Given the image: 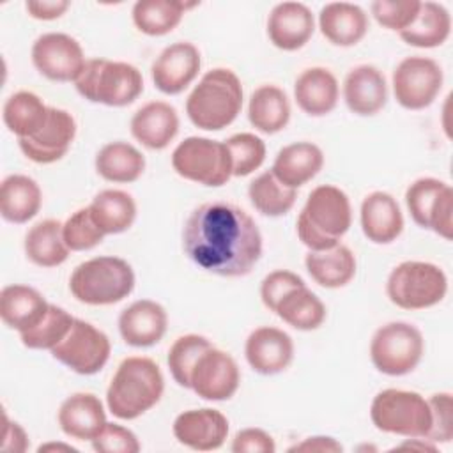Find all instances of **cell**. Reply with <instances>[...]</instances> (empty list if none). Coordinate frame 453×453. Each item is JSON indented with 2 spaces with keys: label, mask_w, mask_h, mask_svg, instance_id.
<instances>
[{
  "label": "cell",
  "mask_w": 453,
  "mask_h": 453,
  "mask_svg": "<svg viewBox=\"0 0 453 453\" xmlns=\"http://www.w3.org/2000/svg\"><path fill=\"white\" fill-rule=\"evenodd\" d=\"M186 257L200 269L225 278L251 273L262 257V234L239 205L212 200L198 205L182 228Z\"/></svg>",
  "instance_id": "obj_1"
},
{
  "label": "cell",
  "mask_w": 453,
  "mask_h": 453,
  "mask_svg": "<svg viewBox=\"0 0 453 453\" xmlns=\"http://www.w3.org/2000/svg\"><path fill=\"white\" fill-rule=\"evenodd\" d=\"M165 377L159 365L143 356L126 357L115 370L106 389L108 411L131 421L150 411L163 396Z\"/></svg>",
  "instance_id": "obj_2"
},
{
  "label": "cell",
  "mask_w": 453,
  "mask_h": 453,
  "mask_svg": "<svg viewBox=\"0 0 453 453\" xmlns=\"http://www.w3.org/2000/svg\"><path fill=\"white\" fill-rule=\"evenodd\" d=\"M352 223V207L347 193L333 184L313 188L297 216L299 241L310 251H322L340 244Z\"/></svg>",
  "instance_id": "obj_3"
},
{
  "label": "cell",
  "mask_w": 453,
  "mask_h": 453,
  "mask_svg": "<svg viewBox=\"0 0 453 453\" xmlns=\"http://www.w3.org/2000/svg\"><path fill=\"white\" fill-rule=\"evenodd\" d=\"M242 108V85L226 67L207 71L186 99L191 124L203 131H221L230 126Z\"/></svg>",
  "instance_id": "obj_4"
},
{
  "label": "cell",
  "mask_w": 453,
  "mask_h": 453,
  "mask_svg": "<svg viewBox=\"0 0 453 453\" xmlns=\"http://www.w3.org/2000/svg\"><path fill=\"white\" fill-rule=\"evenodd\" d=\"M134 288V271L120 257H94L78 264L69 278L73 297L88 306H108Z\"/></svg>",
  "instance_id": "obj_5"
},
{
  "label": "cell",
  "mask_w": 453,
  "mask_h": 453,
  "mask_svg": "<svg viewBox=\"0 0 453 453\" xmlns=\"http://www.w3.org/2000/svg\"><path fill=\"white\" fill-rule=\"evenodd\" d=\"M74 87L90 103L120 108L140 97L143 92V76L133 64L90 58L74 81Z\"/></svg>",
  "instance_id": "obj_6"
},
{
  "label": "cell",
  "mask_w": 453,
  "mask_h": 453,
  "mask_svg": "<svg viewBox=\"0 0 453 453\" xmlns=\"http://www.w3.org/2000/svg\"><path fill=\"white\" fill-rule=\"evenodd\" d=\"M448 292L446 273L432 262L405 260L393 267L386 281L388 299L402 310H426L439 304Z\"/></svg>",
  "instance_id": "obj_7"
},
{
  "label": "cell",
  "mask_w": 453,
  "mask_h": 453,
  "mask_svg": "<svg viewBox=\"0 0 453 453\" xmlns=\"http://www.w3.org/2000/svg\"><path fill=\"white\" fill-rule=\"evenodd\" d=\"M370 419L384 434L426 437L432 425V412L428 400L419 393L389 388L373 396Z\"/></svg>",
  "instance_id": "obj_8"
},
{
  "label": "cell",
  "mask_w": 453,
  "mask_h": 453,
  "mask_svg": "<svg viewBox=\"0 0 453 453\" xmlns=\"http://www.w3.org/2000/svg\"><path fill=\"white\" fill-rule=\"evenodd\" d=\"M172 168L186 180L219 188L232 177V161L225 142L188 136L172 152Z\"/></svg>",
  "instance_id": "obj_9"
},
{
  "label": "cell",
  "mask_w": 453,
  "mask_h": 453,
  "mask_svg": "<svg viewBox=\"0 0 453 453\" xmlns=\"http://www.w3.org/2000/svg\"><path fill=\"white\" fill-rule=\"evenodd\" d=\"M425 354V340L421 331L402 320L380 326L370 342V359L373 366L389 377L411 373Z\"/></svg>",
  "instance_id": "obj_10"
},
{
  "label": "cell",
  "mask_w": 453,
  "mask_h": 453,
  "mask_svg": "<svg viewBox=\"0 0 453 453\" xmlns=\"http://www.w3.org/2000/svg\"><path fill=\"white\" fill-rule=\"evenodd\" d=\"M405 205L412 221L439 237L453 239V189L435 177H419L405 189Z\"/></svg>",
  "instance_id": "obj_11"
},
{
  "label": "cell",
  "mask_w": 453,
  "mask_h": 453,
  "mask_svg": "<svg viewBox=\"0 0 453 453\" xmlns=\"http://www.w3.org/2000/svg\"><path fill=\"white\" fill-rule=\"evenodd\" d=\"M442 83V67L430 57H405L393 71V94L405 110L428 108L439 96Z\"/></svg>",
  "instance_id": "obj_12"
},
{
  "label": "cell",
  "mask_w": 453,
  "mask_h": 453,
  "mask_svg": "<svg viewBox=\"0 0 453 453\" xmlns=\"http://www.w3.org/2000/svg\"><path fill=\"white\" fill-rule=\"evenodd\" d=\"M50 352L74 373L94 375L108 363L111 343L104 331L87 320L74 319L65 338Z\"/></svg>",
  "instance_id": "obj_13"
},
{
  "label": "cell",
  "mask_w": 453,
  "mask_h": 453,
  "mask_svg": "<svg viewBox=\"0 0 453 453\" xmlns=\"http://www.w3.org/2000/svg\"><path fill=\"white\" fill-rule=\"evenodd\" d=\"M34 67L51 81H76L87 60L81 44L64 32H48L32 44Z\"/></svg>",
  "instance_id": "obj_14"
},
{
  "label": "cell",
  "mask_w": 453,
  "mask_h": 453,
  "mask_svg": "<svg viewBox=\"0 0 453 453\" xmlns=\"http://www.w3.org/2000/svg\"><path fill=\"white\" fill-rule=\"evenodd\" d=\"M241 384V372L235 359L214 345L196 361L189 377V389L209 402L230 400Z\"/></svg>",
  "instance_id": "obj_15"
},
{
  "label": "cell",
  "mask_w": 453,
  "mask_h": 453,
  "mask_svg": "<svg viewBox=\"0 0 453 453\" xmlns=\"http://www.w3.org/2000/svg\"><path fill=\"white\" fill-rule=\"evenodd\" d=\"M74 136V117L67 110L50 106L46 124L34 136L18 140V145L30 161L37 165H51L67 154Z\"/></svg>",
  "instance_id": "obj_16"
},
{
  "label": "cell",
  "mask_w": 453,
  "mask_h": 453,
  "mask_svg": "<svg viewBox=\"0 0 453 453\" xmlns=\"http://www.w3.org/2000/svg\"><path fill=\"white\" fill-rule=\"evenodd\" d=\"M202 57L193 42L179 41L166 46L152 62L150 76L154 87L166 94L177 96L188 88L198 76Z\"/></svg>",
  "instance_id": "obj_17"
},
{
  "label": "cell",
  "mask_w": 453,
  "mask_h": 453,
  "mask_svg": "<svg viewBox=\"0 0 453 453\" xmlns=\"http://www.w3.org/2000/svg\"><path fill=\"white\" fill-rule=\"evenodd\" d=\"M172 430L182 446L195 451H212L225 444L228 419L218 409H189L173 419Z\"/></svg>",
  "instance_id": "obj_18"
},
{
  "label": "cell",
  "mask_w": 453,
  "mask_h": 453,
  "mask_svg": "<svg viewBox=\"0 0 453 453\" xmlns=\"http://www.w3.org/2000/svg\"><path fill=\"white\" fill-rule=\"evenodd\" d=\"M244 357L257 373L276 375L290 366L294 359V342L283 329L262 326L248 334Z\"/></svg>",
  "instance_id": "obj_19"
},
{
  "label": "cell",
  "mask_w": 453,
  "mask_h": 453,
  "mask_svg": "<svg viewBox=\"0 0 453 453\" xmlns=\"http://www.w3.org/2000/svg\"><path fill=\"white\" fill-rule=\"evenodd\" d=\"M117 324L126 345L145 349L163 340L168 327V315L159 303L138 299L120 311Z\"/></svg>",
  "instance_id": "obj_20"
},
{
  "label": "cell",
  "mask_w": 453,
  "mask_h": 453,
  "mask_svg": "<svg viewBox=\"0 0 453 453\" xmlns=\"http://www.w3.org/2000/svg\"><path fill=\"white\" fill-rule=\"evenodd\" d=\"M315 32V18L301 2L276 4L267 16V37L278 50L297 51Z\"/></svg>",
  "instance_id": "obj_21"
},
{
  "label": "cell",
  "mask_w": 453,
  "mask_h": 453,
  "mask_svg": "<svg viewBox=\"0 0 453 453\" xmlns=\"http://www.w3.org/2000/svg\"><path fill=\"white\" fill-rule=\"evenodd\" d=\"M343 101L359 117L379 113L388 101V83L382 71L372 64L352 67L343 80Z\"/></svg>",
  "instance_id": "obj_22"
},
{
  "label": "cell",
  "mask_w": 453,
  "mask_h": 453,
  "mask_svg": "<svg viewBox=\"0 0 453 453\" xmlns=\"http://www.w3.org/2000/svg\"><path fill=\"white\" fill-rule=\"evenodd\" d=\"M361 230L373 244H391L403 232V214L396 198L386 191H373L361 202Z\"/></svg>",
  "instance_id": "obj_23"
},
{
  "label": "cell",
  "mask_w": 453,
  "mask_h": 453,
  "mask_svg": "<svg viewBox=\"0 0 453 453\" xmlns=\"http://www.w3.org/2000/svg\"><path fill=\"white\" fill-rule=\"evenodd\" d=\"M129 129L143 147L163 150L179 133L177 110L166 101H150L133 113Z\"/></svg>",
  "instance_id": "obj_24"
},
{
  "label": "cell",
  "mask_w": 453,
  "mask_h": 453,
  "mask_svg": "<svg viewBox=\"0 0 453 453\" xmlns=\"http://www.w3.org/2000/svg\"><path fill=\"white\" fill-rule=\"evenodd\" d=\"M60 430L76 441H92L106 425L104 405L94 393H73L57 412Z\"/></svg>",
  "instance_id": "obj_25"
},
{
  "label": "cell",
  "mask_w": 453,
  "mask_h": 453,
  "mask_svg": "<svg viewBox=\"0 0 453 453\" xmlns=\"http://www.w3.org/2000/svg\"><path fill=\"white\" fill-rule=\"evenodd\" d=\"M340 97L336 76L320 65L304 69L294 83L296 104L310 117H324L331 113Z\"/></svg>",
  "instance_id": "obj_26"
},
{
  "label": "cell",
  "mask_w": 453,
  "mask_h": 453,
  "mask_svg": "<svg viewBox=\"0 0 453 453\" xmlns=\"http://www.w3.org/2000/svg\"><path fill=\"white\" fill-rule=\"evenodd\" d=\"M368 27L366 12L350 2H329L319 12L320 34L334 46H356L366 35Z\"/></svg>",
  "instance_id": "obj_27"
},
{
  "label": "cell",
  "mask_w": 453,
  "mask_h": 453,
  "mask_svg": "<svg viewBox=\"0 0 453 453\" xmlns=\"http://www.w3.org/2000/svg\"><path fill=\"white\" fill-rule=\"evenodd\" d=\"M324 166V152L311 142H294L281 147L271 166L273 175L287 188L297 189Z\"/></svg>",
  "instance_id": "obj_28"
},
{
  "label": "cell",
  "mask_w": 453,
  "mask_h": 453,
  "mask_svg": "<svg viewBox=\"0 0 453 453\" xmlns=\"http://www.w3.org/2000/svg\"><path fill=\"white\" fill-rule=\"evenodd\" d=\"M50 303L42 294L28 285H7L0 292V319L18 333L35 326L46 313Z\"/></svg>",
  "instance_id": "obj_29"
},
{
  "label": "cell",
  "mask_w": 453,
  "mask_h": 453,
  "mask_svg": "<svg viewBox=\"0 0 453 453\" xmlns=\"http://www.w3.org/2000/svg\"><path fill=\"white\" fill-rule=\"evenodd\" d=\"M42 205L39 184L21 173L7 175L0 184V214L5 221L23 225L37 216Z\"/></svg>",
  "instance_id": "obj_30"
},
{
  "label": "cell",
  "mask_w": 453,
  "mask_h": 453,
  "mask_svg": "<svg viewBox=\"0 0 453 453\" xmlns=\"http://www.w3.org/2000/svg\"><path fill=\"white\" fill-rule=\"evenodd\" d=\"M304 265L311 280L324 288H342L356 276V257L345 244L322 251H308Z\"/></svg>",
  "instance_id": "obj_31"
},
{
  "label": "cell",
  "mask_w": 453,
  "mask_h": 453,
  "mask_svg": "<svg viewBox=\"0 0 453 453\" xmlns=\"http://www.w3.org/2000/svg\"><path fill=\"white\" fill-rule=\"evenodd\" d=\"M248 120L264 134H274L285 129L290 120V103L285 90L276 85H260L255 88L248 103Z\"/></svg>",
  "instance_id": "obj_32"
},
{
  "label": "cell",
  "mask_w": 453,
  "mask_h": 453,
  "mask_svg": "<svg viewBox=\"0 0 453 453\" xmlns=\"http://www.w3.org/2000/svg\"><path fill=\"white\" fill-rule=\"evenodd\" d=\"M451 34V14L437 2H421L414 21L402 30L400 39L414 48H437Z\"/></svg>",
  "instance_id": "obj_33"
},
{
  "label": "cell",
  "mask_w": 453,
  "mask_h": 453,
  "mask_svg": "<svg viewBox=\"0 0 453 453\" xmlns=\"http://www.w3.org/2000/svg\"><path fill=\"white\" fill-rule=\"evenodd\" d=\"M99 177L108 182H134L145 170L143 154L127 142H110L103 145L94 159Z\"/></svg>",
  "instance_id": "obj_34"
},
{
  "label": "cell",
  "mask_w": 453,
  "mask_h": 453,
  "mask_svg": "<svg viewBox=\"0 0 453 453\" xmlns=\"http://www.w3.org/2000/svg\"><path fill=\"white\" fill-rule=\"evenodd\" d=\"M23 248L27 258L39 267L62 265L71 251L62 235V223L51 218L37 221L28 228Z\"/></svg>",
  "instance_id": "obj_35"
},
{
  "label": "cell",
  "mask_w": 453,
  "mask_h": 453,
  "mask_svg": "<svg viewBox=\"0 0 453 453\" xmlns=\"http://www.w3.org/2000/svg\"><path fill=\"white\" fill-rule=\"evenodd\" d=\"M90 216L104 235H115L129 230L136 219V202L122 189L99 191L90 205Z\"/></svg>",
  "instance_id": "obj_36"
},
{
  "label": "cell",
  "mask_w": 453,
  "mask_h": 453,
  "mask_svg": "<svg viewBox=\"0 0 453 453\" xmlns=\"http://www.w3.org/2000/svg\"><path fill=\"white\" fill-rule=\"evenodd\" d=\"M196 2L182 0H138L133 5L131 18L134 27L150 37L170 34L182 21L188 9L196 7Z\"/></svg>",
  "instance_id": "obj_37"
},
{
  "label": "cell",
  "mask_w": 453,
  "mask_h": 453,
  "mask_svg": "<svg viewBox=\"0 0 453 453\" xmlns=\"http://www.w3.org/2000/svg\"><path fill=\"white\" fill-rule=\"evenodd\" d=\"M48 113L50 106L30 90L14 92L7 97L2 108L4 124L18 140L34 136L46 124Z\"/></svg>",
  "instance_id": "obj_38"
},
{
  "label": "cell",
  "mask_w": 453,
  "mask_h": 453,
  "mask_svg": "<svg viewBox=\"0 0 453 453\" xmlns=\"http://www.w3.org/2000/svg\"><path fill=\"white\" fill-rule=\"evenodd\" d=\"M274 313L297 331L319 329L326 320V306L306 285L290 290L276 306Z\"/></svg>",
  "instance_id": "obj_39"
},
{
  "label": "cell",
  "mask_w": 453,
  "mask_h": 453,
  "mask_svg": "<svg viewBox=\"0 0 453 453\" xmlns=\"http://www.w3.org/2000/svg\"><path fill=\"white\" fill-rule=\"evenodd\" d=\"M248 196L251 205L264 216H285L296 203L297 189L281 184L271 170L260 173L250 182Z\"/></svg>",
  "instance_id": "obj_40"
},
{
  "label": "cell",
  "mask_w": 453,
  "mask_h": 453,
  "mask_svg": "<svg viewBox=\"0 0 453 453\" xmlns=\"http://www.w3.org/2000/svg\"><path fill=\"white\" fill-rule=\"evenodd\" d=\"M73 322L74 317L67 310L57 304H50L44 317L35 326L19 333V340L27 349L51 350L65 338Z\"/></svg>",
  "instance_id": "obj_41"
},
{
  "label": "cell",
  "mask_w": 453,
  "mask_h": 453,
  "mask_svg": "<svg viewBox=\"0 0 453 453\" xmlns=\"http://www.w3.org/2000/svg\"><path fill=\"white\" fill-rule=\"evenodd\" d=\"M212 347L211 340L202 336V334H182L179 336L172 347L168 349V356H166V363L170 368V373L173 377V380L180 386L189 389V377H191V370L196 365L198 357L209 349Z\"/></svg>",
  "instance_id": "obj_42"
},
{
  "label": "cell",
  "mask_w": 453,
  "mask_h": 453,
  "mask_svg": "<svg viewBox=\"0 0 453 453\" xmlns=\"http://www.w3.org/2000/svg\"><path fill=\"white\" fill-rule=\"evenodd\" d=\"M232 161V175L246 177L265 161V143L253 133H237L225 140Z\"/></svg>",
  "instance_id": "obj_43"
},
{
  "label": "cell",
  "mask_w": 453,
  "mask_h": 453,
  "mask_svg": "<svg viewBox=\"0 0 453 453\" xmlns=\"http://www.w3.org/2000/svg\"><path fill=\"white\" fill-rule=\"evenodd\" d=\"M62 235L71 251H88L104 239V234L92 219L88 207L74 211L62 223Z\"/></svg>",
  "instance_id": "obj_44"
},
{
  "label": "cell",
  "mask_w": 453,
  "mask_h": 453,
  "mask_svg": "<svg viewBox=\"0 0 453 453\" xmlns=\"http://www.w3.org/2000/svg\"><path fill=\"white\" fill-rule=\"evenodd\" d=\"M419 4L418 0H375L370 4V11L382 28L400 34L414 21Z\"/></svg>",
  "instance_id": "obj_45"
},
{
  "label": "cell",
  "mask_w": 453,
  "mask_h": 453,
  "mask_svg": "<svg viewBox=\"0 0 453 453\" xmlns=\"http://www.w3.org/2000/svg\"><path fill=\"white\" fill-rule=\"evenodd\" d=\"M430 412H432V425L425 439L430 442H449L453 439V400L451 393L441 391L434 393L428 398Z\"/></svg>",
  "instance_id": "obj_46"
},
{
  "label": "cell",
  "mask_w": 453,
  "mask_h": 453,
  "mask_svg": "<svg viewBox=\"0 0 453 453\" xmlns=\"http://www.w3.org/2000/svg\"><path fill=\"white\" fill-rule=\"evenodd\" d=\"M90 442L97 453H138L142 448L129 428L108 421Z\"/></svg>",
  "instance_id": "obj_47"
},
{
  "label": "cell",
  "mask_w": 453,
  "mask_h": 453,
  "mask_svg": "<svg viewBox=\"0 0 453 453\" xmlns=\"http://www.w3.org/2000/svg\"><path fill=\"white\" fill-rule=\"evenodd\" d=\"M306 285L304 280L287 269H276L269 273L260 283V299L264 306L274 313L278 303L294 288Z\"/></svg>",
  "instance_id": "obj_48"
},
{
  "label": "cell",
  "mask_w": 453,
  "mask_h": 453,
  "mask_svg": "<svg viewBox=\"0 0 453 453\" xmlns=\"http://www.w3.org/2000/svg\"><path fill=\"white\" fill-rule=\"evenodd\" d=\"M230 449L234 453H274V439L262 428H244L232 439Z\"/></svg>",
  "instance_id": "obj_49"
},
{
  "label": "cell",
  "mask_w": 453,
  "mask_h": 453,
  "mask_svg": "<svg viewBox=\"0 0 453 453\" xmlns=\"http://www.w3.org/2000/svg\"><path fill=\"white\" fill-rule=\"evenodd\" d=\"M69 7H71V2H67V0H28L25 4L28 16H32L34 19H41V21L57 19Z\"/></svg>",
  "instance_id": "obj_50"
},
{
  "label": "cell",
  "mask_w": 453,
  "mask_h": 453,
  "mask_svg": "<svg viewBox=\"0 0 453 453\" xmlns=\"http://www.w3.org/2000/svg\"><path fill=\"white\" fill-rule=\"evenodd\" d=\"M290 453L294 451H306V453H342L343 446L329 435H313L306 437L301 442H296L288 448Z\"/></svg>",
  "instance_id": "obj_51"
},
{
  "label": "cell",
  "mask_w": 453,
  "mask_h": 453,
  "mask_svg": "<svg viewBox=\"0 0 453 453\" xmlns=\"http://www.w3.org/2000/svg\"><path fill=\"white\" fill-rule=\"evenodd\" d=\"M30 441L27 432L21 428L19 423L11 421L5 416V435H4V442H2V449L4 451H14V453H23L28 448Z\"/></svg>",
  "instance_id": "obj_52"
},
{
  "label": "cell",
  "mask_w": 453,
  "mask_h": 453,
  "mask_svg": "<svg viewBox=\"0 0 453 453\" xmlns=\"http://www.w3.org/2000/svg\"><path fill=\"white\" fill-rule=\"evenodd\" d=\"M53 449H60V451H71V453H76L78 449L76 448H73L71 444H62V442H48V444H41L39 448H37V451L39 453H42V451H53Z\"/></svg>",
  "instance_id": "obj_53"
}]
</instances>
